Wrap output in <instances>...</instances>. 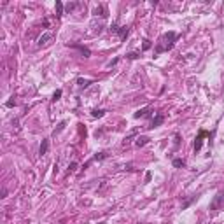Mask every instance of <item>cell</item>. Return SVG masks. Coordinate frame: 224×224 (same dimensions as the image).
I'll return each instance as SVG.
<instances>
[{"label": "cell", "instance_id": "obj_4", "mask_svg": "<svg viewBox=\"0 0 224 224\" xmlns=\"http://www.w3.org/2000/svg\"><path fill=\"white\" fill-rule=\"evenodd\" d=\"M47 149H49V140L46 138V140H42V144H41V149H39V154H41V156H44V154H47Z\"/></svg>", "mask_w": 224, "mask_h": 224}, {"label": "cell", "instance_id": "obj_17", "mask_svg": "<svg viewBox=\"0 0 224 224\" xmlns=\"http://www.w3.org/2000/svg\"><path fill=\"white\" fill-rule=\"evenodd\" d=\"M126 58H128V60H137V58H138V53H128Z\"/></svg>", "mask_w": 224, "mask_h": 224}, {"label": "cell", "instance_id": "obj_5", "mask_svg": "<svg viewBox=\"0 0 224 224\" xmlns=\"http://www.w3.org/2000/svg\"><path fill=\"white\" fill-rule=\"evenodd\" d=\"M205 135H207V132H200V137H198L196 142H194V151H200V149H201V142H203L201 138H203Z\"/></svg>", "mask_w": 224, "mask_h": 224}, {"label": "cell", "instance_id": "obj_12", "mask_svg": "<svg viewBox=\"0 0 224 224\" xmlns=\"http://www.w3.org/2000/svg\"><path fill=\"white\" fill-rule=\"evenodd\" d=\"M184 165H186V161H184V159H179V158H177V159H173V166H175V168H180V166H184Z\"/></svg>", "mask_w": 224, "mask_h": 224}, {"label": "cell", "instance_id": "obj_7", "mask_svg": "<svg viewBox=\"0 0 224 224\" xmlns=\"http://www.w3.org/2000/svg\"><path fill=\"white\" fill-rule=\"evenodd\" d=\"M149 142V138H147V137H138V138H137V147H142V145H145V144Z\"/></svg>", "mask_w": 224, "mask_h": 224}, {"label": "cell", "instance_id": "obj_2", "mask_svg": "<svg viewBox=\"0 0 224 224\" xmlns=\"http://www.w3.org/2000/svg\"><path fill=\"white\" fill-rule=\"evenodd\" d=\"M222 193H217L214 198V201H212V205H210V210H219V207H221V201H222Z\"/></svg>", "mask_w": 224, "mask_h": 224}, {"label": "cell", "instance_id": "obj_21", "mask_svg": "<svg viewBox=\"0 0 224 224\" xmlns=\"http://www.w3.org/2000/svg\"><path fill=\"white\" fill-rule=\"evenodd\" d=\"M151 47V42L149 41H144V49H149Z\"/></svg>", "mask_w": 224, "mask_h": 224}, {"label": "cell", "instance_id": "obj_14", "mask_svg": "<svg viewBox=\"0 0 224 224\" xmlns=\"http://www.w3.org/2000/svg\"><path fill=\"white\" fill-rule=\"evenodd\" d=\"M91 114H93V117H102L103 114H105V110H98V109H95Z\"/></svg>", "mask_w": 224, "mask_h": 224}, {"label": "cell", "instance_id": "obj_10", "mask_svg": "<svg viewBox=\"0 0 224 224\" xmlns=\"http://www.w3.org/2000/svg\"><path fill=\"white\" fill-rule=\"evenodd\" d=\"M95 14H100L102 18H105V16H107V11H105V7H103V5H100V7H96V9H95Z\"/></svg>", "mask_w": 224, "mask_h": 224}, {"label": "cell", "instance_id": "obj_18", "mask_svg": "<svg viewBox=\"0 0 224 224\" xmlns=\"http://www.w3.org/2000/svg\"><path fill=\"white\" fill-rule=\"evenodd\" d=\"M60 96H61V89H58V91H54V95H53V100L56 102V100H60Z\"/></svg>", "mask_w": 224, "mask_h": 224}, {"label": "cell", "instance_id": "obj_3", "mask_svg": "<svg viewBox=\"0 0 224 224\" xmlns=\"http://www.w3.org/2000/svg\"><path fill=\"white\" fill-rule=\"evenodd\" d=\"M175 37H177V35H175L173 32H168V33H166V35L163 37V41H168V42H166V49H170V47L173 46V41H175Z\"/></svg>", "mask_w": 224, "mask_h": 224}, {"label": "cell", "instance_id": "obj_20", "mask_svg": "<svg viewBox=\"0 0 224 224\" xmlns=\"http://www.w3.org/2000/svg\"><path fill=\"white\" fill-rule=\"evenodd\" d=\"M75 5H77V4H74V2H72V4H67V11H68V12L74 11V9H75Z\"/></svg>", "mask_w": 224, "mask_h": 224}, {"label": "cell", "instance_id": "obj_1", "mask_svg": "<svg viewBox=\"0 0 224 224\" xmlns=\"http://www.w3.org/2000/svg\"><path fill=\"white\" fill-rule=\"evenodd\" d=\"M53 41H54V35H53V33H44L41 39H39V47H46V46H49Z\"/></svg>", "mask_w": 224, "mask_h": 224}, {"label": "cell", "instance_id": "obj_15", "mask_svg": "<svg viewBox=\"0 0 224 224\" xmlns=\"http://www.w3.org/2000/svg\"><path fill=\"white\" fill-rule=\"evenodd\" d=\"M74 47H77V49H81L82 54H86V56H89L91 53H89V49H86V47H82V46H74Z\"/></svg>", "mask_w": 224, "mask_h": 224}, {"label": "cell", "instance_id": "obj_16", "mask_svg": "<svg viewBox=\"0 0 224 224\" xmlns=\"http://www.w3.org/2000/svg\"><path fill=\"white\" fill-rule=\"evenodd\" d=\"M119 30H121V28L117 26V23H112V26H110V32H112V33H119Z\"/></svg>", "mask_w": 224, "mask_h": 224}, {"label": "cell", "instance_id": "obj_19", "mask_svg": "<svg viewBox=\"0 0 224 224\" xmlns=\"http://www.w3.org/2000/svg\"><path fill=\"white\" fill-rule=\"evenodd\" d=\"M105 156H107V154H105V153H98V154H96V156H95V159H96V161H100V159H103Z\"/></svg>", "mask_w": 224, "mask_h": 224}, {"label": "cell", "instance_id": "obj_23", "mask_svg": "<svg viewBox=\"0 0 224 224\" xmlns=\"http://www.w3.org/2000/svg\"><path fill=\"white\" fill-rule=\"evenodd\" d=\"M100 224H105V222H100Z\"/></svg>", "mask_w": 224, "mask_h": 224}, {"label": "cell", "instance_id": "obj_11", "mask_svg": "<svg viewBox=\"0 0 224 224\" xmlns=\"http://www.w3.org/2000/svg\"><path fill=\"white\" fill-rule=\"evenodd\" d=\"M77 84H79V88H88L91 81H88V79H77Z\"/></svg>", "mask_w": 224, "mask_h": 224}, {"label": "cell", "instance_id": "obj_22", "mask_svg": "<svg viewBox=\"0 0 224 224\" xmlns=\"http://www.w3.org/2000/svg\"><path fill=\"white\" fill-rule=\"evenodd\" d=\"M194 198H189V200H187V201H186V203H182V208H186V207H187V205L191 203V201H193Z\"/></svg>", "mask_w": 224, "mask_h": 224}, {"label": "cell", "instance_id": "obj_6", "mask_svg": "<svg viewBox=\"0 0 224 224\" xmlns=\"http://www.w3.org/2000/svg\"><path fill=\"white\" fill-rule=\"evenodd\" d=\"M163 121H165L163 116H156V117L153 119V124H151V128H156V126H159V124H161Z\"/></svg>", "mask_w": 224, "mask_h": 224}, {"label": "cell", "instance_id": "obj_9", "mask_svg": "<svg viewBox=\"0 0 224 224\" xmlns=\"http://www.w3.org/2000/svg\"><path fill=\"white\" fill-rule=\"evenodd\" d=\"M145 116H149V109H142V110L135 112V117L138 119V117H145Z\"/></svg>", "mask_w": 224, "mask_h": 224}, {"label": "cell", "instance_id": "obj_13", "mask_svg": "<svg viewBox=\"0 0 224 224\" xmlns=\"http://www.w3.org/2000/svg\"><path fill=\"white\" fill-rule=\"evenodd\" d=\"M128 32H130V28H128V26H123L121 30H119V37H121V39H124V37L128 35Z\"/></svg>", "mask_w": 224, "mask_h": 224}, {"label": "cell", "instance_id": "obj_8", "mask_svg": "<svg viewBox=\"0 0 224 224\" xmlns=\"http://www.w3.org/2000/svg\"><path fill=\"white\" fill-rule=\"evenodd\" d=\"M61 14H63V4H61L60 0H56V16L61 18Z\"/></svg>", "mask_w": 224, "mask_h": 224}]
</instances>
